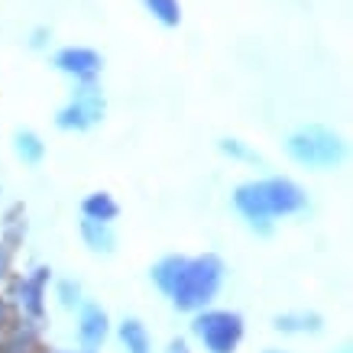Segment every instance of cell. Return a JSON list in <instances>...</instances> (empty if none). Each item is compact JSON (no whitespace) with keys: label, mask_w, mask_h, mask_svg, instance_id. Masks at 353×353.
I'll return each mask as SVG.
<instances>
[{"label":"cell","mask_w":353,"mask_h":353,"mask_svg":"<svg viewBox=\"0 0 353 353\" xmlns=\"http://www.w3.org/2000/svg\"><path fill=\"white\" fill-rule=\"evenodd\" d=\"M46 152H49V146H46V139L39 137L36 130L23 127V130H17V133H13V156H17L23 165H30V169L43 165Z\"/></svg>","instance_id":"cell-14"},{"label":"cell","mask_w":353,"mask_h":353,"mask_svg":"<svg viewBox=\"0 0 353 353\" xmlns=\"http://www.w3.org/2000/svg\"><path fill=\"white\" fill-rule=\"evenodd\" d=\"M143 10L165 30H175L182 23V0H143Z\"/></svg>","instance_id":"cell-19"},{"label":"cell","mask_w":353,"mask_h":353,"mask_svg":"<svg viewBox=\"0 0 353 353\" xmlns=\"http://www.w3.org/2000/svg\"><path fill=\"white\" fill-rule=\"evenodd\" d=\"M52 299L59 301V308L65 311H78L85 305V285L75 276H62L52 279Z\"/></svg>","instance_id":"cell-17"},{"label":"cell","mask_w":353,"mask_h":353,"mask_svg":"<svg viewBox=\"0 0 353 353\" xmlns=\"http://www.w3.org/2000/svg\"><path fill=\"white\" fill-rule=\"evenodd\" d=\"M236 217L246 224V230L256 236H272L276 224L285 217L305 214L308 192L289 175H266V179H246L230 192Z\"/></svg>","instance_id":"cell-1"},{"label":"cell","mask_w":353,"mask_h":353,"mask_svg":"<svg viewBox=\"0 0 353 353\" xmlns=\"http://www.w3.org/2000/svg\"><path fill=\"white\" fill-rule=\"evenodd\" d=\"M282 146H285V156L299 169L311 172L341 169L343 159H347V139L324 123H301L285 137Z\"/></svg>","instance_id":"cell-3"},{"label":"cell","mask_w":353,"mask_h":353,"mask_svg":"<svg viewBox=\"0 0 353 353\" xmlns=\"http://www.w3.org/2000/svg\"><path fill=\"white\" fill-rule=\"evenodd\" d=\"M78 236H81V243L88 246V253H94V256H114V253H117L120 240H117L114 224H101V221H88V217H81Z\"/></svg>","instance_id":"cell-11"},{"label":"cell","mask_w":353,"mask_h":353,"mask_svg":"<svg viewBox=\"0 0 353 353\" xmlns=\"http://www.w3.org/2000/svg\"><path fill=\"white\" fill-rule=\"evenodd\" d=\"M182 259H185V253H165V256H159L150 266V282L156 285V292H159L162 299L169 295L172 282H175L179 269H182Z\"/></svg>","instance_id":"cell-16"},{"label":"cell","mask_w":353,"mask_h":353,"mask_svg":"<svg viewBox=\"0 0 353 353\" xmlns=\"http://www.w3.org/2000/svg\"><path fill=\"white\" fill-rule=\"evenodd\" d=\"M114 337H117V343L123 347V353H152L150 327L139 321V318H133V314H127V318H120V321L114 324Z\"/></svg>","instance_id":"cell-12"},{"label":"cell","mask_w":353,"mask_h":353,"mask_svg":"<svg viewBox=\"0 0 353 353\" xmlns=\"http://www.w3.org/2000/svg\"><path fill=\"white\" fill-rule=\"evenodd\" d=\"M272 331L282 337H318V334H324V314L308 308L282 311L272 318Z\"/></svg>","instance_id":"cell-10"},{"label":"cell","mask_w":353,"mask_h":353,"mask_svg":"<svg viewBox=\"0 0 353 353\" xmlns=\"http://www.w3.org/2000/svg\"><path fill=\"white\" fill-rule=\"evenodd\" d=\"M43 353H78V350H65V347H43Z\"/></svg>","instance_id":"cell-23"},{"label":"cell","mask_w":353,"mask_h":353,"mask_svg":"<svg viewBox=\"0 0 353 353\" xmlns=\"http://www.w3.org/2000/svg\"><path fill=\"white\" fill-rule=\"evenodd\" d=\"M334 353H353V350H350V343H341V347H337Z\"/></svg>","instance_id":"cell-25"},{"label":"cell","mask_w":353,"mask_h":353,"mask_svg":"<svg viewBox=\"0 0 353 353\" xmlns=\"http://www.w3.org/2000/svg\"><path fill=\"white\" fill-rule=\"evenodd\" d=\"M81 217L101 221V224H114L120 217V201L110 192H91L81 198Z\"/></svg>","instance_id":"cell-15"},{"label":"cell","mask_w":353,"mask_h":353,"mask_svg":"<svg viewBox=\"0 0 353 353\" xmlns=\"http://www.w3.org/2000/svg\"><path fill=\"white\" fill-rule=\"evenodd\" d=\"M263 353H292V350H282V347H266Z\"/></svg>","instance_id":"cell-24"},{"label":"cell","mask_w":353,"mask_h":353,"mask_svg":"<svg viewBox=\"0 0 353 353\" xmlns=\"http://www.w3.org/2000/svg\"><path fill=\"white\" fill-rule=\"evenodd\" d=\"M52 266L36 263L30 272H13L7 279V285L0 289V295L7 299L17 318H26L32 324H46L49 318V289H52Z\"/></svg>","instance_id":"cell-4"},{"label":"cell","mask_w":353,"mask_h":353,"mask_svg":"<svg viewBox=\"0 0 353 353\" xmlns=\"http://www.w3.org/2000/svg\"><path fill=\"white\" fill-rule=\"evenodd\" d=\"M43 324H32L13 314L7 334L0 337V353H43Z\"/></svg>","instance_id":"cell-9"},{"label":"cell","mask_w":353,"mask_h":353,"mask_svg":"<svg viewBox=\"0 0 353 353\" xmlns=\"http://www.w3.org/2000/svg\"><path fill=\"white\" fill-rule=\"evenodd\" d=\"M30 234V221H26V208L23 204H10L3 214H0V243L7 246L10 253H17L26 243Z\"/></svg>","instance_id":"cell-13"},{"label":"cell","mask_w":353,"mask_h":353,"mask_svg":"<svg viewBox=\"0 0 353 353\" xmlns=\"http://www.w3.org/2000/svg\"><path fill=\"white\" fill-rule=\"evenodd\" d=\"M26 46H30L32 52H46V49L52 46V30L43 26V23H39V26H32L30 36H26Z\"/></svg>","instance_id":"cell-20"},{"label":"cell","mask_w":353,"mask_h":353,"mask_svg":"<svg viewBox=\"0 0 353 353\" xmlns=\"http://www.w3.org/2000/svg\"><path fill=\"white\" fill-rule=\"evenodd\" d=\"M75 334H78V353H101L104 343L114 334V321H110L108 308L101 301L85 299V305L75 311Z\"/></svg>","instance_id":"cell-7"},{"label":"cell","mask_w":353,"mask_h":353,"mask_svg":"<svg viewBox=\"0 0 353 353\" xmlns=\"http://www.w3.org/2000/svg\"><path fill=\"white\" fill-rule=\"evenodd\" d=\"M104 117H108V94L101 81H81V85H72V94L55 110L52 123L62 133H88Z\"/></svg>","instance_id":"cell-6"},{"label":"cell","mask_w":353,"mask_h":353,"mask_svg":"<svg viewBox=\"0 0 353 353\" xmlns=\"http://www.w3.org/2000/svg\"><path fill=\"white\" fill-rule=\"evenodd\" d=\"M217 152L230 162H240V165H263V156L240 137H221L217 139Z\"/></svg>","instance_id":"cell-18"},{"label":"cell","mask_w":353,"mask_h":353,"mask_svg":"<svg viewBox=\"0 0 353 353\" xmlns=\"http://www.w3.org/2000/svg\"><path fill=\"white\" fill-rule=\"evenodd\" d=\"M10 276H13V253L0 243V289L7 285V279H10Z\"/></svg>","instance_id":"cell-21"},{"label":"cell","mask_w":353,"mask_h":353,"mask_svg":"<svg viewBox=\"0 0 353 353\" xmlns=\"http://www.w3.org/2000/svg\"><path fill=\"white\" fill-rule=\"evenodd\" d=\"M165 353H194V350H192V341H188V337H172V341L165 343Z\"/></svg>","instance_id":"cell-22"},{"label":"cell","mask_w":353,"mask_h":353,"mask_svg":"<svg viewBox=\"0 0 353 353\" xmlns=\"http://www.w3.org/2000/svg\"><path fill=\"white\" fill-rule=\"evenodd\" d=\"M52 68L59 75H65L72 85L81 81H101L104 72V55L91 49V46H62L52 52Z\"/></svg>","instance_id":"cell-8"},{"label":"cell","mask_w":353,"mask_h":353,"mask_svg":"<svg viewBox=\"0 0 353 353\" xmlns=\"http://www.w3.org/2000/svg\"><path fill=\"white\" fill-rule=\"evenodd\" d=\"M192 337L204 353H236L246 337V321L240 311L211 305L192 314Z\"/></svg>","instance_id":"cell-5"},{"label":"cell","mask_w":353,"mask_h":353,"mask_svg":"<svg viewBox=\"0 0 353 353\" xmlns=\"http://www.w3.org/2000/svg\"><path fill=\"white\" fill-rule=\"evenodd\" d=\"M227 282V263L217 253H198V256H185L182 269L169 289V305L182 314H198V311L211 308L221 295Z\"/></svg>","instance_id":"cell-2"}]
</instances>
